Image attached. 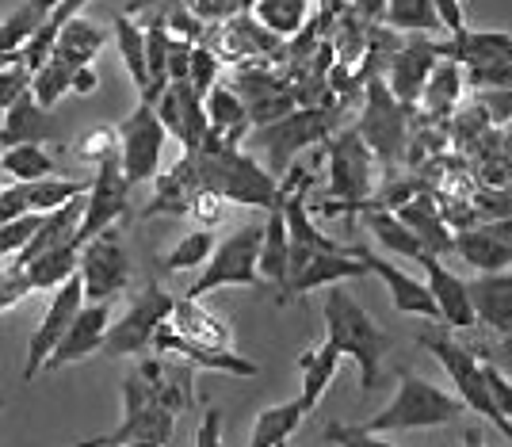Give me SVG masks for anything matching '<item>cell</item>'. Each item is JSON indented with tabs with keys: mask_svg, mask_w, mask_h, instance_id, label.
<instances>
[{
	"mask_svg": "<svg viewBox=\"0 0 512 447\" xmlns=\"http://www.w3.org/2000/svg\"><path fill=\"white\" fill-rule=\"evenodd\" d=\"M195 172H199V188L222 195L226 203L241 207H260V211H276L283 207L279 180L256 161L253 153L241 146H230L226 138L207 134V142L192 153Z\"/></svg>",
	"mask_w": 512,
	"mask_h": 447,
	"instance_id": "cell-1",
	"label": "cell"
},
{
	"mask_svg": "<svg viewBox=\"0 0 512 447\" xmlns=\"http://www.w3.org/2000/svg\"><path fill=\"white\" fill-rule=\"evenodd\" d=\"M321 321H325V341L360 367V390L371 394L379 386V367H383V356L386 348H390V337L375 325V318L363 310L356 295L348 287H341V283L325 287Z\"/></svg>",
	"mask_w": 512,
	"mask_h": 447,
	"instance_id": "cell-2",
	"label": "cell"
},
{
	"mask_svg": "<svg viewBox=\"0 0 512 447\" xmlns=\"http://www.w3.org/2000/svg\"><path fill=\"white\" fill-rule=\"evenodd\" d=\"M467 413V405L459 402L455 394L440 390L436 383H428L425 375L398 367V390L386 402V409H379L375 417H367L363 425H356L360 432L371 436H386V432H417V428H440L451 425Z\"/></svg>",
	"mask_w": 512,
	"mask_h": 447,
	"instance_id": "cell-3",
	"label": "cell"
},
{
	"mask_svg": "<svg viewBox=\"0 0 512 447\" xmlns=\"http://www.w3.org/2000/svg\"><path fill=\"white\" fill-rule=\"evenodd\" d=\"M333 127H337V111H329L325 104L302 107V111H291V115H283L276 123L253 127L245 153H253L272 176H283L302 149L325 146V138L337 134Z\"/></svg>",
	"mask_w": 512,
	"mask_h": 447,
	"instance_id": "cell-4",
	"label": "cell"
},
{
	"mask_svg": "<svg viewBox=\"0 0 512 447\" xmlns=\"http://www.w3.org/2000/svg\"><path fill=\"white\" fill-rule=\"evenodd\" d=\"M325 157H329V188H325V207L321 211H356L360 203L375 192V153L367 149L356 130H337L325 138Z\"/></svg>",
	"mask_w": 512,
	"mask_h": 447,
	"instance_id": "cell-5",
	"label": "cell"
},
{
	"mask_svg": "<svg viewBox=\"0 0 512 447\" xmlns=\"http://www.w3.org/2000/svg\"><path fill=\"white\" fill-rule=\"evenodd\" d=\"M417 344L425 348L432 360L440 363L444 371H448L451 386H455V398L467 405L470 413H478V417H486L493 428H501L505 432V440L512 444V425L493 409L490 402V390H486V375H482V360H478V352L474 348H467V344H459L451 333H421L417 337Z\"/></svg>",
	"mask_w": 512,
	"mask_h": 447,
	"instance_id": "cell-6",
	"label": "cell"
},
{
	"mask_svg": "<svg viewBox=\"0 0 512 447\" xmlns=\"http://www.w3.org/2000/svg\"><path fill=\"white\" fill-rule=\"evenodd\" d=\"M172 302H176V298H172L165 287H157V283L142 287L138 295L130 298L123 318H111L100 352L115 356V360H119V356H146L153 348V333L169 321Z\"/></svg>",
	"mask_w": 512,
	"mask_h": 447,
	"instance_id": "cell-7",
	"label": "cell"
},
{
	"mask_svg": "<svg viewBox=\"0 0 512 447\" xmlns=\"http://www.w3.org/2000/svg\"><path fill=\"white\" fill-rule=\"evenodd\" d=\"M256 256H260V226H241L230 237H222L207 256L199 279L188 287V298H207L218 287H260Z\"/></svg>",
	"mask_w": 512,
	"mask_h": 447,
	"instance_id": "cell-8",
	"label": "cell"
},
{
	"mask_svg": "<svg viewBox=\"0 0 512 447\" xmlns=\"http://www.w3.org/2000/svg\"><path fill=\"white\" fill-rule=\"evenodd\" d=\"M77 279L85 287V302H115L130 283V256L123 249L119 226H107L104 234L81 245Z\"/></svg>",
	"mask_w": 512,
	"mask_h": 447,
	"instance_id": "cell-9",
	"label": "cell"
},
{
	"mask_svg": "<svg viewBox=\"0 0 512 447\" xmlns=\"http://www.w3.org/2000/svg\"><path fill=\"white\" fill-rule=\"evenodd\" d=\"M115 130H119V169L127 176V184L130 188L134 184H150L153 176L161 172V153H165V142H169L153 104L138 100V107Z\"/></svg>",
	"mask_w": 512,
	"mask_h": 447,
	"instance_id": "cell-10",
	"label": "cell"
},
{
	"mask_svg": "<svg viewBox=\"0 0 512 447\" xmlns=\"http://www.w3.org/2000/svg\"><path fill=\"white\" fill-rule=\"evenodd\" d=\"M409 115H413V107L398 104L390 96L386 81H367V104H363L356 134L367 142L375 157L398 161L409 146Z\"/></svg>",
	"mask_w": 512,
	"mask_h": 447,
	"instance_id": "cell-11",
	"label": "cell"
},
{
	"mask_svg": "<svg viewBox=\"0 0 512 447\" xmlns=\"http://www.w3.org/2000/svg\"><path fill=\"white\" fill-rule=\"evenodd\" d=\"M81 306H85V287H81V279H77V272H73L62 287H54L43 321H39V329H35V333H31V341H27V360H23V379H27V383L43 375L50 352L58 348L62 333L69 329V321L77 318V310H81Z\"/></svg>",
	"mask_w": 512,
	"mask_h": 447,
	"instance_id": "cell-12",
	"label": "cell"
},
{
	"mask_svg": "<svg viewBox=\"0 0 512 447\" xmlns=\"http://www.w3.org/2000/svg\"><path fill=\"white\" fill-rule=\"evenodd\" d=\"M130 211V184L119 161H107L96 169V176L85 188V211H81V226H77V245L92 241L96 234H104L107 226H115L119 218H127Z\"/></svg>",
	"mask_w": 512,
	"mask_h": 447,
	"instance_id": "cell-13",
	"label": "cell"
},
{
	"mask_svg": "<svg viewBox=\"0 0 512 447\" xmlns=\"http://www.w3.org/2000/svg\"><path fill=\"white\" fill-rule=\"evenodd\" d=\"M153 111H157V119H161L165 134L184 146V153H195V149L207 142V134H211L203 100L195 96L188 81H172V85L157 96Z\"/></svg>",
	"mask_w": 512,
	"mask_h": 447,
	"instance_id": "cell-14",
	"label": "cell"
},
{
	"mask_svg": "<svg viewBox=\"0 0 512 447\" xmlns=\"http://www.w3.org/2000/svg\"><path fill=\"white\" fill-rule=\"evenodd\" d=\"M352 253L363 260L367 276H375L386 291H390V302H394V310H398V314L440 321V310H436V302H432V295H428L425 279L406 272V268H398V264H394V260H386V256H375L371 249H352Z\"/></svg>",
	"mask_w": 512,
	"mask_h": 447,
	"instance_id": "cell-15",
	"label": "cell"
},
{
	"mask_svg": "<svg viewBox=\"0 0 512 447\" xmlns=\"http://www.w3.org/2000/svg\"><path fill=\"white\" fill-rule=\"evenodd\" d=\"M440 62V46L417 35V39H406L398 50H390V62H386V88L398 104L417 107L421 100V88H425L432 65Z\"/></svg>",
	"mask_w": 512,
	"mask_h": 447,
	"instance_id": "cell-16",
	"label": "cell"
},
{
	"mask_svg": "<svg viewBox=\"0 0 512 447\" xmlns=\"http://www.w3.org/2000/svg\"><path fill=\"white\" fill-rule=\"evenodd\" d=\"M111 318H115L111 302H85V306L77 310V318L69 321V329L62 333L58 348L50 352V360H46L43 371H58V367L81 363V360H88L92 352H100Z\"/></svg>",
	"mask_w": 512,
	"mask_h": 447,
	"instance_id": "cell-17",
	"label": "cell"
},
{
	"mask_svg": "<svg viewBox=\"0 0 512 447\" xmlns=\"http://www.w3.org/2000/svg\"><path fill=\"white\" fill-rule=\"evenodd\" d=\"M172 428H176V413H169L161 402H150V405H138V409H123L119 428H111L104 436H92V440H77V444L69 447H119V444L169 447Z\"/></svg>",
	"mask_w": 512,
	"mask_h": 447,
	"instance_id": "cell-18",
	"label": "cell"
},
{
	"mask_svg": "<svg viewBox=\"0 0 512 447\" xmlns=\"http://www.w3.org/2000/svg\"><path fill=\"white\" fill-rule=\"evenodd\" d=\"M169 325L184 337V341L199 344L207 352H234V329L222 314H214L203 306V298H176L172 302Z\"/></svg>",
	"mask_w": 512,
	"mask_h": 447,
	"instance_id": "cell-19",
	"label": "cell"
},
{
	"mask_svg": "<svg viewBox=\"0 0 512 447\" xmlns=\"http://www.w3.org/2000/svg\"><path fill=\"white\" fill-rule=\"evenodd\" d=\"M417 264L425 268L428 295H432L436 310H440V321L448 329H470V325H478L467 298V279H459L451 268H444V260H436V253H421Z\"/></svg>",
	"mask_w": 512,
	"mask_h": 447,
	"instance_id": "cell-20",
	"label": "cell"
},
{
	"mask_svg": "<svg viewBox=\"0 0 512 447\" xmlns=\"http://www.w3.org/2000/svg\"><path fill=\"white\" fill-rule=\"evenodd\" d=\"M62 127L54 119V111L43 104H35L31 92H23L16 104L4 111V123H0V149L8 146H46V142H58Z\"/></svg>",
	"mask_w": 512,
	"mask_h": 447,
	"instance_id": "cell-21",
	"label": "cell"
},
{
	"mask_svg": "<svg viewBox=\"0 0 512 447\" xmlns=\"http://www.w3.org/2000/svg\"><path fill=\"white\" fill-rule=\"evenodd\" d=\"M360 276H367V268H363V260L352 253V249H341V253H318V256H310L299 272L287 279V287H283L279 302H291V298L310 295V291H325V287H333V283L360 279Z\"/></svg>",
	"mask_w": 512,
	"mask_h": 447,
	"instance_id": "cell-22",
	"label": "cell"
},
{
	"mask_svg": "<svg viewBox=\"0 0 512 447\" xmlns=\"http://www.w3.org/2000/svg\"><path fill=\"white\" fill-rule=\"evenodd\" d=\"M153 348L165 352V356L184 360L188 367H199V371H222V375H237V379H253V375H260V367H256L253 360H245V356H237V352H207V348H199V344L184 341L169 321L153 333Z\"/></svg>",
	"mask_w": 512,
	"mask_h": 447,
	"instance_id": "cell-23",
	"label": "cell"
},
{
	"mask_svg": "<svg viewBox=\"0 0 512 447\" xmlns=\"http://www.w3.org/2000/svg\"><path fill=\"white\" fill-rule=\"evenodd\" d=\"M451 253L459 256L463 264H470L478 276L505 272V268H512V237L501 234L493 222H486V226H467L463 234L451 237Z\"/></svg>",
	"mask_w": 512,
	"mask_h": 447,
	"instance_id": "cell-24",
	"label": "cell"
},
{
	"mask_svg": "<svg viewBox=\"0 0 512 447\" xmlns=\"http://www.w3.org/2000/svg\"><path fill=\"white\" fill-rule=\"evenodd\" d=\"M467 298L474 321L490 325L493 333H512V268L467 279Z\"/></svg>",
	"mask_w": 512,
	"mask_h": 447,
	"instance_id": "cell-25",
	"label": "cell"
},
{
	"mask_svg": "<svg viewBox=\"0 0 512 447\" xmlns=\"http://www.w3.org/2000/svg\"><path fill=\"white\" fill-rule=\"evenodd\" d=\"M440 46V58H451L463 69H474V65H493V62H512V35L509 31H459V35H448V43Z\"/></svg>",
	"mask_w": 512,
	"mask_h": 447,
	"instance_id": "cell-26",
	"label": "cell"
},
{
	"mask_svg": "<svg viewBox=\"0 0 512 447\" xmlns=\"http://www.w3.org/2000/svg\"><path fill=\"white\" fill-rule=\"evenodd\" d=\"M394 214L406 222L409 230H413V237L421 241V249L425 253H448L451 249V230H448V218L440 214V207H436V199L425 192H417V195H409L406 203H398L394 207Z\"/></svg>",
	"mask_w": 512,
	"mask_h": 447,
	"instance_id": "cell-27",
	"label": "cell"
},
{
	"mask_svg": "<svg viewBox=\"0 0 512 447\" xmlns=\"http://www.w3.org/2000/svg\"><path fill=\"white\" fill-rule=\"evenodd\" d=\"M153 184H157V192H153V203L146 207V218H150V214H188L192 195L203 192V188H199V172H195L192 153H184L169 172H157Z\"/></svg>",
	"mask_w": 512,
	"mask_h": 447,
	"instance_id": "cell-28",
	"label": "cell"
},
{
	"mask_svg": "<svg viewBox=\"0 0 512 447\" xmlns=\"http://www.w3.org/2000/svg\"><path fill=\"white\" fill-rule=\"evenodd\" d=\"M463 92H467L463 65H455L451 58H440V62L432 65V73H428L417 104L425 107L428 119H451V115L459 111V104H463Z\"/></svg>",
	"mask_w": 512,
	"mask_h": 447,
	"instance_id": "cell-29",
	"label": "cell"
},
{
	"mask_svg": "<svg viewBox=\"0 0 512 447\" xmlns=\"http://www.w3.org/2000/svg\"><path fill=\"white\" fill-rule=\"evenodd\" d=\"M341 360H344V356L329 341L314 344V348H306V352L299 356V371H302L299 405L306 409V417L318 409V402L325 398L329 383L337 379V371H341Z\"/></svg>",
	"mask_w": 512,
	"mask_h": 447,
	"instance_id": "cell-30",
	"label": "cell"
},
{
	"mask_svg": "<svg viewBox=\"0 0 512 447\" xmlns=\"http://www.w3.org/2000/svg\"><path fill=\"white\" fill-rule=\"evenodd\" d=\"M104 43H107L104 27H96V23L85 20V16H69L65 27L58 31V39H54L50 58L65 62L69 69H81V65H92L100 58Z\"/></svg>",
	"mask_w": 512,
	"mask_h": 447,
	"instance_id": "cell-31",
	"label": "cell"
},
{
	"mask_svg": "<svg viewBox=\"0 0 512 447\" xmlns=\"http://www.w3.org/2000/svg\"><path fill=\"white\" fill-rule=\"evenodd\" d=\"M203 111H207V123H211V134L226 138L230 146H237L249 130V107L241 100V92L230 85H214L207 96H203Z\"/></svg>",
	"mask_w": 512,
	"mask_h": 447,
	"instance_id": "cell-32",
	"label": "cell"
},
{
	"mask_svg": "<svg viewBox=\"0 0 512 447\" xmlns=\"http://www.w3.org/2000/svg\"><path fill=\"white\" fill-rule=\"evenodd\" d=\"M302 421H306V409L299 405V398L295 402L268 405V409L256 413L253 428H249V444L245 447H291Z\"/></svg>",
	"mask_w": 512,
	"mask_h": 447,
	"instance_id": "cell-33",
	"label": "cell"
},
{
	"mask_svg": "<svg viewBox=\"0 0 512 447\" xmlns=\"http://www.w3.org/2000/svg\"><path fill=\"white\" fill-rule=\"evenodd\" d=\"M256 272H260V283H272L287 287V222H283V211H268L264 226H260V256H256Z\"/></svg>",
	"mask_w": 512,
	"mask_h": 447,
	"instance_id": "cell-34",
	"label": "cell"
},
{
	"mask_svg": "<svg viewBox=\"0 0 512 447\" xmlns=\"http://www.w3.org/2000/svg\"><path fill=\"white\" fill-rule=\"evenodd\" d=\"M253 23H260L272 39H295L310 23V0H253Z\"/></svg>",
	"mask_w": 512,
	"mask_h": 447,
	"instance_id": "cell-35",
	"label": "cell"
},
{
	"mask_svg": "<svg viewBox=\"0 0 512 447\" xmlns=\"http://www.w3.org/2000/svg\"><path fill=\"white\" fill-rule=\"evenodd\" d=\"M77 256H81V245L77 241H69V245H58V249H50V253L35 256L23 272H27V283H31V291H54V287H62L65 279L77 272Z\"/></svg>",
	"mask_w": 512,
	"mask_h": 447,
	"instance_id": "cell-36",
	"label": "cell"
},
{
	"mask_svg": "<svg viewBox=\"0 0 512 447\" xmlns=\"http://www.w3.org/2000/svg\"><path fill=\"white\" fill-rule=\"evenodd\" d=\"M383 20L390 31H402V35H444V23L436 16L432 0H386Z\"/></svg>",
	"mask_w": 512,
	"mask_h": 447,
	"instance_id": "cell-37",
	"label": "cell"
},
{
	"mask_svg": "<svg viewBox=\"0 0 512 447\" xmlns=\"http://www.w3.org/2000/svg\"><path fill=\"white\" fill-rule=\"evenodd\" d=\"M0 176L16 184H31V180L58 176V161L43 146H8L0 149Z\"/></svg>",
	"mask_w": 512,
	"mask_h": 447,
	"instance_id": "cell-38",
	"label": "cell"
},
{
	"mask_svg": "<svg viewBox=\"0 0 512 447\" xmlns=\"http://www.w3.org/2000/svg\"><path fill=\"white\" fill-rule=\"evenodd\" d=\"M115 46H119V58L127 65L138 96H146V88H150V73H146V35H142V23L134 20V16H115Z\"/></svg>",
	"mask_w": 512,
	"mask_h": 447,
	"instance_id": "cell-39",
	"label": "cell"
},
{
	"mask_svg": "<svg viewBox=\"0 0 512 447\" xmlns=\"http://www.w3.org/2000/svg\"><path fill=\"white\" fill-rule=\"evenodd\" d=\"M363 222H367V230H371V237H375V241L383 245L386 253H394V256H413V260H417V256L425 253V249H421V241L413 237V230H409L406 222H402V218H398L394 211H386V207H371Z\"/></svg>",
	"mask_w": 512,
	"mask_h": 447,
	"instance_id": "cell-40",
	"label": "cell"
},
{
	"mask_svg": "<svg viewBox=\"0 0 512 447\" xmlns=\"http://www.w3.org/2000/svg\"><path fill=\"white\" fill-rule=\"evenodd\" d=\"M214 245H218V241H214V230H188V234L172 245L169 253L161 256V268H165V272H192V268H203L207 256L214 253Z\"/></svg>",
	"mask_w": 512,
	"mask_h": 447,
	"instance_id": "cell-41",
	"label": "cell"
},
{
	"mask_svg": "<svg viewBox=\"0 0 512 447\" xmlns=\"http://www.w3.org/2000/svg\"><path fill=\"white\" fill-rule=\"evenodd\" d=\"M69 81H73V69L58 58H46L35 73H31V85L27 92L35 96V104H43L54 111V104H62V96H69Z\"/></svg>",
	"mask_w": 512,
	"mask_h": 447,
	"instance_id": "cell-42",
	"label": "cell"
},
{
	"mask_svg": "<svg viewBox=\"0 0 512 447\" xmlns=\"http://www.w3.org/2000/svg\"><path fill=\"white\" fill-rule=\"evenodd\" d=\"M73 157L81 165H107V161H119V130L115 127H92L77 138L73 146Z\"/></svg>",
	"mask_w": 512,
	"mask_h": 447,
	"instance_id": "cell-43",
	"label": "cell"
},
{
	"mask_svg": "<svg viewBox=\"0 0 512 447\" xmlns=\"http://www.w3.org/2000/svg\"><path fill=\"white\" fill-rule=\"evenodd\" d=\"M218 73H222V58L214 54L211 46H192V62H188V85L203 100L214 85H218Z\"/></svg>",
	"mask_w": 512,
	"mask_h": 447,
	"instance_id": "cell-44",
	"label": "cell"
},
{
	"mask_svg": "<svg viewBox=\"0 0 512 447\" xmlns=\"http://www.w3.org/2000/svg\"><path fill=\"white\" fill-rule=\"evenodd\" d=\"M39 226H43V214H20V218L4 222L0 226V260H12L31 237L39 234Z\"/></svg>",
	"mask_w": 512,
	"mask_h": 447,
	"instance_id": "cell-45",
	"label": "cell"
},
{
	"mask_svg": "<svg viewBox=\"0 0 512 447\" xmlns=\"http://www.w3.org/2000/svg\"><path fill=\"white\" fill-rule=\"evenodd\" d=\"M226 211H230V203L222 199V195L214 192H195L192 203H188V218H192L199 230H214V226H222V218H226Z\"/></svg>",
	"mask_w": 512,
	"mask_h": 447,
	"instance_id": "cell-46",
	"label": "cell"
},
{
	"mask_svg": "<svg viewBox=\"0 0 512 447\" xmlns=\"http://www.w3.org/2000/svg\"><path fill=\"white\" fill-rule=\"evenodd\" d=\"M321 440L333 447H398L383 440V436H371V432H360L356 425H341V421H329L325 432H321Z\"/></svg>",
	"mask_w": 512,
	"mask_h": 447,
	"instance_id": "cell-47",
	"label": "cell"
},
{
	"mask_svg": "<svg viewBox=\"0 0 512 447\" xmlns=\"http://www.w3.org/2000/svg\"><path fill=\"white\" fill-rule=\"evenodd\" d=\"M27 295H31L27 272L16 268V264H8V260H0V314H4V310H12V306Z\"/></svg>",
	"mask_w": 512,
	"mask_h": 447,
	"instance_id": "cell-48",
	"label": "cell"
},
{
	"mask_svg": "<svg viewBox=\"0 0 512 447\" xmlns=\"http://www.w3.org/2000/svg\"><path fill=\"white\" fill-rule=\"evenodd\" d=\"M478 360H482V356H478ZM482 375H486V390H490L493 409L512 425V379H505L490 360H482Z\"/></svg>",
	"mask_w": 512,
	"mask_h": 447,
	"instance_id": "cell-49",
	"label": "cell"
},
{
	"mask_svg": "<svg viewBox=\"0 0 512 447\" xmlns=\"http://www.w3.org/2000/svg\"><path fill=\"white\" fill-rule=\"evenodd\" d=\"M27 85H31V73H27L23 65H8V69H0V115L20 100L23 92H27Z\"/></svg>",
	"mask_w": 512,
	"mask_h": 447,
	"instance_id": "cell-50",
	"label": "cell"
},
{
	"mask_svg": "<svg viewBox=\"0 0 512 447\" xmlns=\"http://www.w3.org/2000/svg\"><path fill=\"white\" fill-rule=\"evenodd\" d=\"M432 8H436V16L444 23V35H459V31H467V4L463 0H432Z\"/></svg>",
	"mask_w": 512,
	"mask_h": 447,
	"instance_id": "cell-51",
	"label": "cell"
},
{
	"mask_svg": "<svg viewBox=\"0 0 512 447\" xmlns=\"http://www.w3.org/2000/svg\"><path fill=\"white\" fill-rule=\"evenodd\" d=\"M195 447H222V409L218 405L203 409V421L195 428Z\"/></svg>",
	"mask_w": 512,
	"mask_h": 447,
	"instance_id": "cell-52",
	"label": "cell"
},
{
	"mask_svg": "<svg viewBox=\"0 0 512 447\" xmlns=\"http://www.w3.org/2000/svg\"><path fill=\"white\" fill-rule=\"evenodd\" d=\"M482 360H490L505 379H512V333H501V341L497 344H482V348H474Z\"/></svg>",
	"mask_w": 512,
	"mask_h": 447,
	"instance_id": "cell-53",
	"label": "cell"
},
{
	"mask_svg": "<svg viewBox=\"0 0 512 447\" xmlns=\"http://www.w3.org/2000/svg\"><path fill=\"white\" fill-rule=\"evenodd\" d=\"M241 0H188V12H192L195 20H226L230 12H234Z\"/></svg>",
	"mask_w": 512,
	"mask_h": 447,
	"instance_id": "cell-54",
	"label": "cell"
},
{
	"mask_svg": "<svg viewBox=\"0 0 512 447\" xmlns=\"http://www.w3.org/2000/svg\"><path fill=\"white\" fill-rule=\"evenodd\" d=\"M96 88H100V77H96V69H92V65L73 69V81H69V92H73V96H92Z\"/></svg>",
	"mask_w": 512,
	"mask_h": 447,
	"instance_id": "cell-55",
	"label": "cell"
},
{
	"mask_svg": "<svg viewBox=\"0 0 512 447\" xmlns=\"http://www.w3.org/2000/svg\"><path fill=\"white\" fill-rule=\"evenodd\" d=\"M386 0H352V12H360V20H383Z\"/></svg>",
	"mask_w": 512,
	"mask_h": 447,
	"instance_id": "cell-56",
	"label": "cell"
},
{
	"mask_svg": "<svg viewBox=\"0 0 512 447\" xmlns=\"http://www.w3.org/2000/svg\"><path fill=\"white\" fill-rule=\"evenodd\" d=\"M463 447H486V436H482L478 428H467V432H463Z\"/></svg>",
	"mask_w": 512,
	"mask_h": 447,
	"instance_id": "cell-57",
	"label": "cell"
},
{
	"mask_svg": "<svg viewBox=\"0 0 512 447\" xmlns=\"http://www.w3.org/2000/svg\"><path fill=\"white\" fill-rule=\"evenodd\" d=\"M8 65H20V54H0V69H8Z\"/></svg>",
	"mask_w": 512,
	"mask_h": 447,
	"instance_id": "cell-58",
	"label": "cell"
},
{
	"mask_svg": "<svg viewBox=\"0 0 512 447\" xmlns=\"http://www.w3.org/2000/svg\"><path fill=\"white\" fill-rule=\"evenodd\" d=\"M509 127V134H505V149H509V157H512V123H505Z\"/></svg>",
	"mask_w": 512,
	"mask_h": 447,
	"instance_id": "cell-59",
	"label": "cell"
},
{
	"mask_svg": "<svg viewBox=\"0 0 512 447\" xmlns=\"http://www.w3.org/2000/svg\"><path fill=\"white\" fill-rule=\"evenodd\" d=\"M119 447H157V444H119Z\"/></svg>",
	"mask_w": 512,
	"mask_h": 447,
	"instance_id": "cell-60",
	"label": "cell"
},
{
	"mask_svg": "<svg viewBox=\"0 0 512 447\" xmlns=\"http://www.w3.org/2000/svg\"><path fill=\"white\" fill-rule=\"evenodd\" d=\"M0 409H4V398H0Z\"/></svg>",
	"mask_w": 512,
	"mask_h": 447,
	"instance_id": "cell-61",
	"label": "cell"
}]
</instances>
